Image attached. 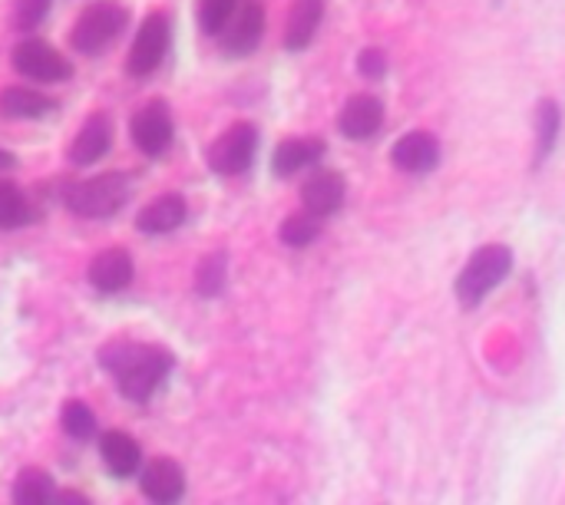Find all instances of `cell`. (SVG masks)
<instances>
[{"label":"cell","mask_w":565,"mask_h":505,"mask_svg":"<svg viewBox=\"0 0 565 505\" xmlns=\"http://www.w3.org/2000/svg\"><path fill=\"white\" fill-rule=\"evenodd\" d=\"M281 241L288 248H308L318 235H321V218L311 215V212H295L281 222Z\"/></svg>","instance_id":"24"},{"label":"cell","mask_w":565,"mask_h":505,"mask_svg":"<svg viewBox=\"0 0 565 505\" xmlns=\"http://www.w3.org/2000/svg\"><path fill=\"white\" fill-rule=\"evenodd\" d=\"M225 53L245 56L262 43L265 33V3L262 0H238L232 20L225 23Z\"/></svg>","instance_id":"9"},{"label":"cell","mask_w":565,"mask_h":505,"mask_svg":"<svg viewBox=\"0 0 565 505\" xmlns=\"http://www.w3.org/2000/svg\"><path fill=\"white\" fill-rule=\"evenodd\" d=\"M235 7H238V0H202V3H199V26H202L209 36L222 33L225 23L232 20Z\"/></svg>","instance_id":"27"},{"label":"cell","mask_w":565,"mask_h":505,"mask_svg":"<svg viewBox=\"0 0 565 505\" xmlns=\"http://www.w3.org/2000/svg\"><path fill=\"white\" fill-rule=\"evenodd\" d=\"M142 493L152 505H179L185 493V476L175 460H152L142 473Z\"/></svg>","instance_id":"14"},{"label":"cell","mask_w":565,"mask_h":505,"mask_svg":"<svg viewBox=\"0 0 565 505\" xmlns=\"http://www.w3.org/2000/svg\"><path fill=\"white\" fill-rule=\"evenodd\" d=\"M559 129H563V109L556 99H543L536 106V155H533V165L540 169L553 149H556V139H559Z\"/></svg>","instance_id":"21"},{"label":"cell","mask_w":565,"mask_h":505,"mask_svg":"<svg viewBox=\"0 0 565 505\" xmlns=\"http://www.w3.org/2000/svg\"><path fill=\"white\" fill-rule=\"evenodd\" d=\"M321 20H324V0H295L288 13V26H285V46L305 50L315 40Z\"/></svg>","instance_id":"19"},{"label":"cell","mask_w":565,"mask_h":505,"mask_svg":"<svg viewBox=\"0 0 565 505\" xmlns=\"http://www.w3.org/2000/svg\"><path fill=\"white\" fill-rule=\"evenodd\" d=\"M113 149V122L96 112L86 119V126L70 142V162L73 165H96Z\"/></svg>","instance_id":"15"},{"label":"cell","mask_w":565,"mask_h":505,"mask_svg":"<svg viewBox=\"0 0 565 505\" xmlns=\"http://www.w3.org/2000/svg\"><path fill=\"white\" fill-rule=\"evenodd\" d=\"M30 222V202L20 185L0 182V232L23 228Z\"/></svg>","instance_id":"23"},{"label":"cell","mask_w":565,"mask_h":505,"mask_svg":"<svg viewBox=\"0 0 565 505\" xmlns=\"http://www.w3.org/2000/svg\"><path fill=\"white\" fill-rule=\"evenodd\" d=\"M189 208H185V198L169 192V195H159L156 202H149L139 215H136V225L139 232L146 235H166V232H175L182 222H185Z\"/></svg>","instance_id":"17"},{"label":"cell","mask_w":565,"mask_h":505,"mask_svg":"<svg viewBox=\"0 0 565 505\" xmlns=\"http://www.w3.org/2000/svg\"><path fill=\"white\" fill-rule=\"evenodd\" d=\"M63 430L73 437V440H89L96 433V417L93 410L83 404V400H70L63 407Z\"/></svg>","instance_id":"26"},{"label":"cell","mask_w":565,"mask_h":505,"mask_svg":"<svg viewBox=\"0 0 565 505\" xmlns=\"http://www.w3.org/2000/svg\"><path fill=\"white\" fill-rule=\"evenodd\" d=\"M222 288H225V255H222V251H215V255H209V258L199 265L195 291H199L202 298H215Z\"/></svg>","instance_id":"25"},{"label":"cell","mask_w":565,"mask_h":505,"mask_svg":"<svg viewBox=\"0 0 565 505\" xmlns=\"http://www.w3.org/2000/svg\"><path fill=\"white\" fill-rule=\"evenodd\" d=\"M13 69L26 79H36V83H63L73 73V66L66 63L63 53H56L50 43L33 40V36L20 40L13 46Z\"/></svg>","instance_id":"7"},{"label":"cell","mask_w":565,"mask_h":505,"mask_svg":"<svg viewBox=\"0 0 565 505\" xmlns=\"http://www.w3.org/2000/svg\"><path fill=\"white\" fill-rule=\"evenodd\" d=\"M344 195H348V185H344V179H341L338 172H331V169L315 172V175L305 182V189H301L305 212H311V215H318V218L334 215V212L344 205Z\"/></svg>","instance_id":"12"},{"label":"cell","mask_w":565,"mask_h":505,"mask_svg":"<svg viewBox=\"0 0 565 505\" xmlns=\"http://www.w3.org/2000/svg\"><path fill=\"white\" fill-rule=\"evenodd\" d=\"M50 7H53V0H17L13 3V23H17V30H23V33L36 30L46 20Z\"/></svg>","instance_id":"28"},{"label":"cell","mask_w":565,"mask_h":505,"mask_svg":"<svg viewBox=\"0 0 565 505\" xmlns=\"http://www.w3.org/2000/svg\"><path fill=\"white\" fill-rule=\"evenodd\" d=\"M358 69H361L367 79H381V76L387 73V53L377 50V46L364 50V53L358 56Z\"/></svg>","instance_id":"29"},{"label":"cell","mask_w":565,"mask_h":505,"mask_svg":"<svg viewBox=\"0 0 565 505\" xmlns=\"http://www.w3.org/2000/svg\"><path fill=\"white\" fill-rule=\"evenodd\" d=\"M46 112H53V99H46L36 89L7 86L0 93V116L3 119H43Z\"/></svg>","instance_id":"20"},{"label":"cell","mask_w":565,"mask_h":505,"mask_svg":"<svg viewBox=\"0 0 565 505\" xmlns=\"http://www.w3.org/2000/svg\"><path fill=\"white\" fill-rule=\"evenodd\" d=\"M126 23H129V13H126L122 3H116V0L93 3V7H86V10L79 13V20L73 23L70 43H73L79 53L96 56V53H103V50L126 30Z\"/></svg>","instance_id":"4"},{"label":"cell","mask_w":565,"mask_h":505,"mask_svg":"<svg viewBox=\"0 0 565 505\" xmlns=\"http://www.w3.org/2000/svg\"><path fill=\"white\" fill-rule=\"evenodd\" d=\"M129 136L136 142V149L149 159H159L162 152H169L172 146V136H175V126H172V112L162 99H152L146 103L132 122H129Z\"/></svg>","instance_id":"8"},{"label":"cell","mask_w":565,"mask_h":505,"mask_svg":"<svg viewBox=\"0 0 565 505\" xmlns=\"http://www.w3.org/2000/svg\"><path fill=\"white\" fill-rule=\"evenodd\" d=\"M99 456H103V466L109 470V476L116 480H129L139 473L142 466V450L132 437H126L122 430H106L103 440H99Z\"/></svg>","instance_id":"16"},{"label":"cell","mask_w":565,"mask_h":505,"mask_svg":"<svg viewBox=\"0 0 565 505\" xmlns=\"http://www.w3.org/2000/svg\"><path fill=\"white\" fill-rule=\"evenodd\" d=\"M17 165V159L7 152V149H0V172H7V169H13Z\"/></svg>","instance_id":"31"},{"label":"cell","mask_w":565,"mask_h":505,"mask_svg":"<svg viewBox=\"0 0 565 505\" xmlns=\"http://www.w3.org/2000/svg\"><path fill=\"white\" fill-rule=\"evenodd\" d=\"M258 152V129L252 122H235L209 149V169L218 175H242L252 169Z\"/></svg>","instance_id":"5"},{"label":"cell","mask_w":565,"mask_h":505,"mask_svg":"<svg viewBox=\"0 0 565 505\" xmlns=\"http://www.w3.org/2000/svg\"><path fill=\"white\" fill-rule=\"evenodd\" d=\"M513 271V251L507 245H483L457 278V298L463 308H477Z\"/></svg>","instance_id":"3"},{"label":"cell","mask_w":565,"mask_h":505,"mask_svg":"<svg viewBox=\"0 0 565 505\" xmlns=\"http://www.w3.org/2000/svg\"><path fill=\"white\" fill-rule=\"evenodd\" d=\"M50 505H89V499L79 496V493H73V490H56Z\"/></svg>","instance_id":"30"},{"label":"cell","mask_w":565,"mask_h":505,"mask_svg":"<svg viewBox=\"0 0 565 505\" xmlns=\"http://www.w3.org/2000/svg\"><path fill=\"white\" fill-rule=\"evenodd\" d=\"M384 126V103L377 96H351L338 116V129L354 139V142H364V139H374Z\"/></svg>","instance_id":"10"},{"label":"cell","mask_w":565,"mask_h":505,"mask_svg":"<svg viewBox=\"0 0 565 505\" xmlns=\"http://www.w3.org/2000/svg\"><path fill=\"white\" fill-rule=\"evenodd\" d=\"M132 258L129 251L122 248H106L103 255L93 258L89 265V284L99 291V294H116V291H126L132 284Z\"/></svg>","instance_id":"13"},{"label":"cell","mask_w":565,"mask_h":505,"mask_svg":"<svg viewBox=\"0 0 565 505\" xmlns=\"http://www.w3.org/2000/svg\"><path fill=\"white\" fill-rule=\"evenodd\" d=\"M321 155H324V142L321 139H285L275 149V155H271V169H275V175L288 179V175H295L301 169L318 165Z\"/></svg>","instance_id":"18"},{"label":"cell","mask_w":565,"mask_h":505,"mask_svg":"<svg viewBox=\"0 0 565 505\" xmlns=\"http://www.w3.org/2000/svg\"><path fill=\"white\" fill-rule=\"evenodd\" d=\"M63 202L79 218H109L129 202V179L119 172L93 175L63 189Z\"/></svg>","instance_id":"2"},{"label":"cell","mask_w":565,"mask_h":505,"mask_svg":"<svg viewBox=\"0 0 565 505\" xmlns=\"http://www.w3.org/2000/svg\"><path fill=\"white\" fill-rule=\"evenodd\" d=\"M169 36H172L169 20L162 13H149L139 23L136 36H132L129 56H126V69L132 76H149L152 69H159V63H162V56L169 50Z\"/></svg>","instance_id":"6"},{"label":"cell","mask_w":565,"mask_h":505,"mask_svg":"<svg viewBox=\"0 0 565 505\" xmlns=\"http://www.w3.org/2000/svg\"><path fill=\"white\" fill-rule=\"evenodd\" d=\"M391 159H394V165H397L401 172L424 175V172H430V169L440 162V142H437V136L417 129V132H407V136L397 139Z\"/></svg>","instance_id":"11"},{"label":"cell","mask_w":565,"mask_h":505,"mask_svg":"<svg viewBox=\"0 0 565 505\" xmlns=\"http://www.w3.org/2000/svg\"><path fill=\"white\" fill-rule=\"evenodd\" d=\"M99 364L116 377V387L126 400L146 404L169 377L172 354L139 341H113L99 351Z\"/></svg>","instance_id":"1"},{"label":"cell","mask_w":565,"mask_h":505,"mask_svg":"<svg viewBox=\"0 0 565 505\" xmlns=\"http://www.w3.org/2000/svg\"><path fill=\"white\" fill-rule=\"evenodd\" d=\"M56 483L43 470H23L13 483V505H50Z\"/></svg>","instance_id":"22"}]
</instances>
